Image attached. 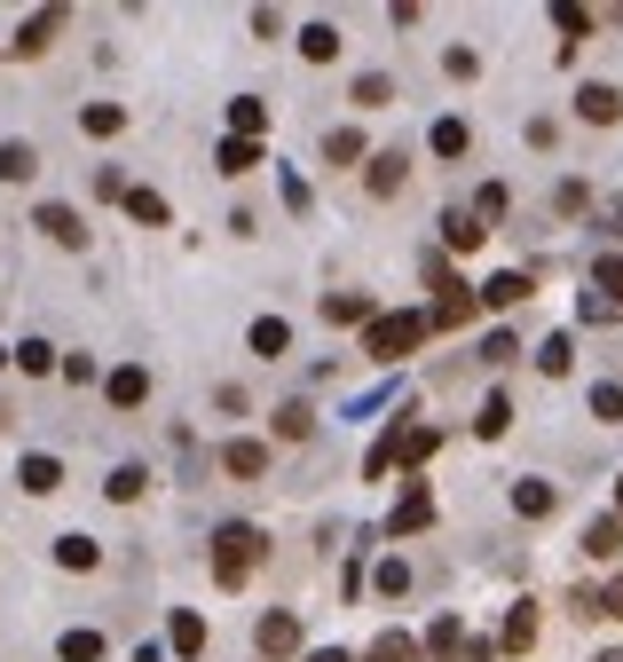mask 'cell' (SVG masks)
<instances>
[{
	"instance_id": "obj_24",
	"label": "cell",
	"mask_w": 623,
	"mask_h": 662,
	"mask_svg": "<svg viewBox=\"0 0 623 662\" xmlns=\"http://www.w3.org/2000/svg\"><path fill=\"white\" fill-rule=\"evenodd\" d=\"M426 654H466V623H457V615H435V632H426Z\"/></svg>"
},
{
	"instance_id": "obj_49",
	"label": "cell",
	"mask_w": 623,
	"mask_h": 662,
	"mask_svg": "<svg viewBox=\"0 0 623 662\" xmlns=\"http://www.w3.org/2000/svg\"><path fill=\"white\" fill-rule=\"evenodd\" d=\"M0 363H9V347H0Z\"/></svg>"
},
{
	"instance_id": "obj_32",
	"label": "cell",
	"mask_w": 623,
	"mask_h": 662,
	"mask_svg": "<svg viewBox=\"0 0 623 662\" xmlns=\"http://www.w3.org/2000/svg\"><path fill=\"white\" fill-rule=\"evenodd\" d=\"M552 24H561V32H569V48H576V40H593V24H600V16H593V9H576V0H561V9H552Z\"/></svg>"
},
{
	"instance_id": "obj_3",
	"label": "cell",
	"mask_w": 623,
	"mask_h": 662,
	"mask_svg": "<svg viewBox=\"0 0 623 662\" xmlns=\"http://www.w3.org/2000/svg\"><path fill=\"white\" fill-rule=\"evenodd\" d=\"M426 520H435V497H426V489L411 481V489L395 497V513H387V537H418Z\"/></svg>"
},
{
	"instance_id": "obj_16",
	"label": "cell",
	"mask_w": 623,
	"mask_h": 662,
	"mask_svg": "<svg viewBox=\"0 0 623 662\" xmlns=\"http://www.w3.org/2000/svg\"><path fill=\"white\" fill-rule=\"evenodd\" d=\"M56 24H63V9H40V16H24V32H16V56H40V48L56 40Z\"/></svg>"
},
{
	"instance_id": "obj_38",
	"label": "cell",
	"mask_w": 623,
	"mask_h": 662,
	"mask_svg": "<svg viewBox=\"0 0 623 662\" xmlns=\"http://www.w3.org/2000/svg\"><path fill=\"white\" fill-rule=\"evenodd\" d=\"M103 489H111V497H119V505H135V497H143V489H150V474H143V466H119V474H111V481H103Z\"/></svg>"
},
{
	"instance_id": "obj_44",
	"label": "cell",
	"mask_w": 623,
	"mask_h": 662,
	"mask_svg": "<svg viewBox=\"0 0 623 662\" xmlns=\"http://www.w3.org/2000/svg\"><path fill=\"white\" fill-rule=\"evenodd\" d=\"M593 615H623V576H615L608 591H593Z\"/></svg>"
},
{
	"instance_id": "obj_33",
	"label": "cell",
	"mask_w": 623,
	"mask_h": 662,
	"mask_svg": "<svg viewBox=\"0 0 623 662\" xmlns=\"http://www.w3.org/2000/svg\"><path fill=\"white\" fill-rule=\"evenodd\" d=\"M301 56H308V63H332V56H340V32H332V24H308V32H301Z\"/></svg>"
},
{
	"instance_id": "obj_28",
	"label": "cell",
	"mask_w": 623,
	"mask_h": 662,
	"mask_svg": "<svg viewBox=\"0 0 623 662\" xmlns=\"http://www.w3.org/2000/svg\"><path fill=\"white\" fill-rule=\"evenodd\" d=\"M167 639H174V654H206V623H198V615L182 608V615L167 623Z\"/></svg>"
},
{
	"instance_id": "obj_1",
	"label": "cell",
	"mask_w": 623,
	"mask_h": 662,
	"mask_svg": "<svg viewBox=\"0 0 623 662\" xmlns=\"http://www.w3.org/2000/svg\"><path fill=\"white\" fill-rule=\"evenodd\" d=\"M253 560H260V528H253V520H221V528H213V584L237 591V584L253 576Z\"/></svg>"
},
{
	"instance_id": "obj_15",
	"label": "cell",
	"mask_w": 623,
	"mask_h": 662,
	"mask_svg": "<svg viewBox=\"0 0 623 662\" xmlns=\"http://www.w3.org/2000/svg\"><path fill=\"white\" fill-rule=\"evenodd\" d=\"M403 174H411V158H403V150H379V158H371V197H395Z\"/></svg>"
},
{
	"instance_id": "obj_27",
	"label": "cell",
	"mask_w": 623,
	"mask_h": 662,
	"mask_svg": "<svg viewBox=\"0 0 623 662\" xmlns=\"http://www.w3.org/2000/svg\"><path fill=\"white\" fill-rule=\"evenodd\" d=\"M56 560H63V568H95V560H103V544H95V537H56Z\"/></svg>"
},
{
	"instance_id": "obj_42",
	"label": "cell",
	"mask_w": 623,
	"mask_h": 662,
	"mask_svg": "<svg viewBox=\"0 0 623 662\" xmlns=\"http://www.w3.org/2000/svg\"><path fill=\"white\" fill-rule=\"evenodd\" d=\"M521 347H513V331H489V340H481V363H513Z\"/></svg>"
},
{
	"instance_id": "obj_37",
	"label": "cell",
	"mask_w": 623,
	"mask_h": 662,
	"mask_svg": "<svg viewBox=\"0 0 623 662\" xmlns=\"http://www.w3.org/2000/svg\"><path fill=\"white\" fill-rule=\"evenodd\" d=\"M80 126H87V135H119L126 111H119V103H87V111H80Z\"/></svg>"
},
{
	"instance_id": "obj_13",
	"label": "cell",
	"mask_w": 623,
	"mask_h": 662,
	"mask_svg": "<svg viewBox=\"0 0 623 662\" xmlns=\"http://www.w3.org/2000/svg\"><path fill=\"white\" fill-rule=\"evenodd\" d=\"M16 481H24L32 497H56V489H63V466H56L48 450H40V457H24V466H16Z\"/></svg>"
},
{
	"instance_id": "obj_40",
	"label": "cell",
	"mask_w": 623,
	"mask_h": 662,
	"mask_svg": "<svg viewBox=\"0 0 623 662\" xmlns=\"http://www.w3.org/2000/svg\"><path fill=\"white\" fill-rule=\"evenodd\" d=\"M379 591H387V600H403V591H411V568H403V560H379Z\"/></svg>"
},
{
	"instance_id": "obj_41",
	"label": "cell",
	"mask_w": 623,
	"mask_h": 662,
	"mask_svg": "<svg viewBox=\"0 0 623 662\" xmlns=\"http://www.w3.org/2000/svg\"><path fill=\"white\" fill-rule=\"evenodd\" d=\"M537 371L561 379V371H569V340H545V347H537Z\"/></svg>"
},
{
	"instance_id": "obj_34",
	"label": "cell",
	"mask_w": 623,
	"mask_h": 662,
	"mask_svg": "<svg viewBox=\"0 0 623 662\" xmlns=\"http://www.w3.org/2000/svg\"><path fill=\"white\" fill-rule=\"evenodd\" d=\"M323 158H332V166H355V158H364V135H355V126H332V135H323Z\"/></svg>"
},
{
	"instance_id": "obj_11",
	"label": "cell",
	"mask_w": 623,
	"mask_h": 662,
	"mask_svg": "<svg viewBox=\"0 0 623 662\" xmlns=\"http://www.w3.org/2000/svg\"><path fill=\"white\" fill-rule=\"evenodd\" d=\"M260 126H269V103H260V95H237V103H229V135L260 143Z\"/></svg>"
},
{
	"instance_id": "obj_21",
	"label": "cell",
	"mask_w": 623,
	"mask_h": 662,
	"mask_svg": "<svg viewBox=\"0 0 623 662\" xmlns=\"http://www.w3.org/2000/svg\"><path fill=\"white\" fill-rule=\"evenodd\" d=\"M513 513L521 520H545L552 513V481H513Z\"/></svg>"
},
{
	"instance_id": "obj_45",
	"label": "cell",
	"mask_w": 623,
	"mask_h": 662,
	"mask_svg": "<svg viewBox=\"0 0 623 662\" xmlns=\"http://www.w3.org/2000/svg\"><path fill=\"white\" fill-rule=\"evenodd\" d=\"M457 662H498V647H489V639H466V654H457Z\"/></svg>"
},
{
	"instance_id": "obj_30",
	"label": "cell",
	"mask_w": 623,
	"mask_h": 662,
	"mask_svg": "<svg viewBox=\"0 0 623 662\" xmlns=\"http://www.w3.org/2000/svg\"><path fill=\"white\" fill-rule=\"evenodd\" d=\"M126 213H135L143 229H167V197L158 189H126Z\"/></svg>"
},
{
	"instance_id": "obj_43",
	"label": "cell",
	"mask_w": 623,
	"mask_h": 662,
	"mask_svg": "<svg viewBox=\"0 0 623 662\" xmlns=\"http://www.w3.org/2000/svg\"><path fill=\"white\" fill-rule=\"evenodd\" d=\"M442 72H450V79H474L481 63H474V48H450V56H442Z\"/></svg>"
},
{
	"instance_id": "obj_23",
	"label": "cell",
	"mask_w": 623,
	"mask_h": 662,
	"mask_svg": "<svg viewBox=\"0 0 623 662\" xmlns=\"http://www.w3.org/2000/svg\"><path fill=\"white\" fill-rule=\"evenodd\" d=\"M593 292H608V308H623V253H600L593 260Z\"/></svg>"
},
{
	"instance_id": "obj_39",
	"label": "cell",
	"mask_w": 623,
	"mask_h": 662,
	"mask_svg": "<svg viewBox=\"0 0 623 662\" xmlns=\"http://www.w3.org/2000/svg\"><path fill=\"white\" fill-rule=\"evenodd\" d=\"M16 363H24L32 379H40V371H56V347H48V340H24V347H16Z\"/></svg>"
},
{
	"instance_id": "obj_22",
	"label": "cell",
	"mask_w": 623,
	"mask_h": 662,
	"mask_svg": "<svg viewBox=\"0 0 623 662\" xmlns=\"http://www.w3.org/2000/svg\"><path fill=\"white\" fill-rule=\"evenodd\" d=\"M56 654H63V662H103V654H111V639H103V632H63V647H56Z\"/></svg>"
},
{
	"instance_id": "obj_8",
	"label": "cell",
	"mask_w": 623,
	"mask_h": 662,
	"mask_svg": "<svg viewBox=\"0 0 623 662\" xmlns=\"http://www.w3.org/2000/svg\"><path fill=\"white\" fill-rule=\"evenodd\" d=\"M32 229H48L56 245H87V221H80L72 206H40V213H32Z\"/></svg>"
},
{
	"instance_id": "obj_25",
	"label": "cell",
	"mask_w": 623,
	"mask_h": 662,
	"mask_svg": "<svg viewBox=\"0 0 623 662\" xmlns=\"http://www.w3.org/2000/svg\"><path fill=\"white\" fill-rule=\"evenodd\" d=\"M32 166H40L32 143H0V182H32Z\"/></svg>"
},
{
	"instance_id": "obj_10",
	"label": "cell",
	"mask_w": 623,
	"mask_h": 662,
	"mask_svg": "<svg viewBox=\"0 0 623 662\" xmlns=\"http://www.w3.org/2000/svg\"><path fill=\"white\" fill-rule=\"evenodd\" d=\"M221 466L237 474V481H260V474H269V442H229V450H221Z\"/></svg>"
},
{
	"instance_id": "obj_14",
	"label": "cell",
	"mask_w": 623,
	"mask_h": 662,
	"mask_svg": "<svg viewBox=\"0 0 623 662\" xmlns=\"http://www.w3.org/2000/svg\"><path fill=\"white\" fill-rule=\"evenodd\" d=\"M426 143H435V158H466L474 150V126L466 119H435V135H426Z\"/></svg>"
},
{
	"instance_id": "obj_47",
	"label": "cell",
	"mask_w": 623,
	"mask_h": 662,
	"mask_svg": "<svg viewBox=\"0 0 623 662\" xmlns=\"http://www.w3.org/2000/svg\"><path fill=\"white\" fill-rule=\"evenodd\" d=\"M615 520H623V481H615Z\"/></svg>"
},
{
	"instance_id": "obj_6",
	"label": "cell",
	"mask_w": 623,
	"mask_h": 662,
	"mask_svg": "<svg viewBox=\"0 0 623 662\" xmlns=\"http://www.w3.org/2000/svg\"><path fill=\"white\" fill-rule=\"evenodd\" d=\"M576 119H593V126H615V119H623V95H615L608 79H593V87H576Z\"/></svg>"
},
{
	"instance_id": "obj_2",
	"label": "cell",
	"mask_w": 623,
	"mask_h": 662,
	"mask_svg": "<svg viewBox=\"0 0 623 662\" xmlns=\"http://www.w3.org/2000/svg\"><path fill=\"white\" fill-rule=\"evenodd\" d=\"M418 340H426V316H418V308H395V316H371V323H364V355H371V363H403Z\"/></svg>"
},
{
	"instance_id": "obj_48",
	"label": "cell",
	"mask_w": 623,
	"mask_h": 662,
	"mask_svg": "<svg viewBox=\"0 0 623 662\" xmlns=\"http://www.w3.org/2000/svg\"><path fill=\"white\" fill-rule=\"evenodd\" d=\"M593 662H623V654H615V647H608V654H593Z\"/></svg>"
},
{
	"instance_id": "obj_7",
	"label": "cell",
	"mask_w": 623,
	"mask_h": 662,
	"mask_svg": "<svg viewBox=\"0 0 623 662\" xmlns=\"http://www.w3.org/2000/svg\"><path fill=\"white\" fill-rule=\"evenodd\" d=\"M529 292H537V277H529V269H505V277H489V284H481V301H489V308H521Z\"/></svg>"
},
{
	"instance_id": "obj_29",
	"label": "cell",
	"mask_w": 623,
	"mask_h": 662,
	"mask_svg": "<svg viewBox=\"0 0 623 662\" xmlns=\"http://www.w3.org/2000/svg\"><path fill=\"white\" fill-rule=\"evenodd\" d=\"M213 166H221V174H253V166H260V143H237V135H229V143L213 150Z\"/></svg>"
},
{
	"instance_id": "obj_17",
	"label": "cell",
	"mask_w": 623,
	"mask_h": 662,
	"mask_svg": "<svg viewBox=\"0 0 623 662\" xmlns=\"http://www.w3.org/2000/svg\"><path fill=\"white\" fill-rule=\"evenodd\" d=\"M323 323H371V301L364 292H323Z\"/></svg>"
},
{
	"instance_id": "obj_12",
	"label": "cell",
	"mask_w": 623,
	"mask_h": 662,
	"mask_svg": "<svg viewBox=\"0 0 623 662\" xmlns=\"http://www.w3.org/2000/svg\"><path fill=\"white\" fill-rule=\"evenodd\" d=\"M481 237H489V229H481V213H457V206L442 213V245H450V253H474Z\"/></svg>"
},
{
	"instance_id": "obj_46",
	"label": "cell",
	"mask_w": 623,
	"mask_h": 662,
	"mask_svg": "<svg viewBox=\"0 0 623 662\" xmlns=\"http://www.w3.org/2000/svg\"><path fill=\"white\" fill-rule=\"evenodd\" d=\"M308 662H347V654H340V647H316V654H308Z\"/></svg>"
},
{
	"instance_id": "obj_5",
	"label": "cell",
	"mask_w": 623,
	"mask_h": 662,
	"mask_svg": "<svg viewBox=\"0 0 623 662\" xmlns=\"http://www.w3.org/2000/svg\"><path fill=\"white\" fill-rule=\"evenodd\" d=\"M253 639H260V654H269V662H284V654H301V623L277 608V615H260V632H253Z\"/></svg>"
},
{
	"instance_id": "obj_35",
	"label": "cell",
	"mask_w": 623,
	"mask_h": 662,
	"mask_svg": "<svg viewBox=\"0 0 623 662\" xmlns=\"http://www.w3.org/2000/svg\"><path fill=\"white\" fill-rule=\"evenodd\" d=\"M593 418H600V426H623V387H615V379L593 387Z\"/></svg>"
},
{
	"instance_id": "obj_36",
	"label": "cell",
	"mask_w": 623,
	"mask_h": 662,
	"mask_svg": "<svg viewBox=\"0 0 623 662\" xmlns=\"http://www.w3.org/2000/svg\"><path fill=\"white\" fill-rule=\"evenodd\" d=\"M387 95H395V79H387V72H364V79H355V103H364V111H387Z\"/></svg>"
},
{
	"instance_id": "obj_4",
	"label": "cell",
	"mask_w": 623,
	"mask_h": 662,
	"mask_svg": "<svg viewBox=\"0 0 623 662\" xmlns=\"http://www.w3.org/2000/svg\"><path fill=\"white\" fill-rule=\"evenodd\" d=\"M103 394H111V410H143L150 403V371L143 363H119V371L103 379Z\"/></svg>"
},
{
	"instance_id": "obj_18",
	"label": "cell",
	"mask_w": 623,
	"mask_h": 662,
	"mask_svg": "<svg viewBox=\"0 0 623 662\" xmlns=\"http://www.w3.org/2000/svg\"><path fill=\"white\" fill-rule=\"evenodd\" d=\"M529 647H537V608L521 600V608L505 615V654H529Z\"/></svg>"
},
{
	"instance_id": "obj_9",
	"label": "cell",
	"mask_w": 623,
	"mask_h": 662,
	"mask_svg": "<svg viewBox=\"0 0 623 662\" xmlns=\"http://www.w3.org/2000/svg\"><path fill=\"white\" fill-rule=\"evenodd\" d=\"M623 552V520L600 513V520H584V560H615Z\"/></svg>"
},
{
	"instance_id": "obj_20",
	"label": "cell",
	"mask_w": 623,
	"mask_h": 662,
	"mask_svg": "<svg viewBox=\"0 0 623 662\" xmlns=\"http://www.w3.org/2000/svg\"><path fill=\"white\" fill-rule=\"evenodd\" d=\"M284 347H292V323H284V316H260V323H253V355H269V363H277Z\"/></svg>"
},
{
	"instance_id": "obj_19",
	"label": "cell",
	"mask_w": 623,
	"mask_h": 662,
	"mask_svg": "<svg viewBox=\"0 0 623 662\" xmlns=\"http://www.w3.org/2000/svg\"><path fill=\"white\" fill-rule=\"evenodd\" d=\"M371 662H426V647H418L411 632H379V639H371Z\"/></svg>"
},
{
	"instance_id": "obj_26",
	"label": "cell",
	"mask_w": 623,
	"mask_h": 662,
	"mask_svg": "<svg viewBox=\"0 0 623 662\" xmlns=\"http://www.w3.org/2000/svg\"><path fill=\"white\" fill-rule=\"evenodd\" d=\"M308 434H316V410L308 403H284L277 410V442H308Z\"/></svg>"
},
{
	"instance_id": "obj_31",
	"label": "cell",
	"mask_w": 623,
	"mask_h": 662,
	"mask_svg": "<svg viewBox=\"0 0 623 662\" xmlns=\"http://www.w3.org/2000/svg\"><path fill=\"white\" fill-rule=\"evenodd\" d=\"M505 426H513V403H505V394H489V403H481V418H474V434H481V442H498Z\"/></svg>"
}]
</instances>
